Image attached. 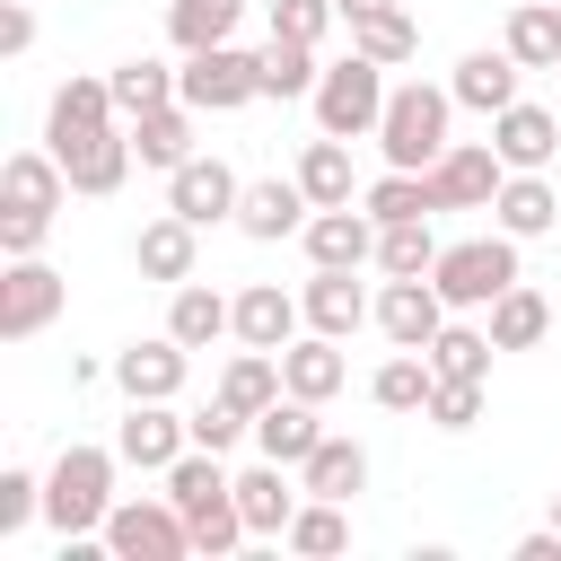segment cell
<instances>
[{"mask_svg":"<svg viewBox=\"0 0 561 561\" xmlns=\"http://www.w3.org/2000/svg\"><path fill=\"white\" fill-rule=\"evenodd\" d=\"M500 44H508L526 70H561V9H552V0H517L508 26H500Z\"/></svg>","mask_w":561,"mask_h":561,"instance_id":"836d02e7","label":"cell"},{"mask_svg":"<svg viewBox=\"0 0 561 561\" xmlns=\"http://www.w3.org/2000/svg\"><path fill=\"white\" fill-rule=\"evenodd\" d=\"M114 123H123L114 79H61V88H53V105H44V149H53V158H70L79 140H96V131H114Z\"/></svg>","mask_w":561,"mask_h":561,"instance_id":"8fae6325","label":"cell"},{"mask_svg":"<svg viewBox=\"0 0 561 561\" xmlns=\"http://www.w3.org/2000/svg\"><path fill=\"white\" fill-rule=\"evenodd\" d=\"M482 394H491L482 377H438V386H430V403H421V421H430V430H447V438H465V430L482 421Z\"/></svg>","mask_w":561,"mask_h":561,"instance_id":"ee69618b","label":"cell"},{"mask_svg":"<svg viewBox=\"0 0 561 561\" xmlns=\"http://www.w3.org/2000/svg\"><path fill=\"white\" fill-rule=\"evenodd\" d=\"M184 447H193V421H184L175 403H131V412H123V430H114V456H123V465H140V473H167Z\"/></svg>","mask_w":561,"mask_h":561,"instance_id":"2e32d148","label":"cell"},{"mask_svg":"<svg viewBox=\"0 0 561 561\" xmlns=\"http://www.w3.org/2000/svg\"><path fill=\"white\" fill-rule=\"evenodd\" d=\"M26 517H44V473H26V465H0V535H18Z\"/></svg>","mask_w":561,"mask_h":561,"instance_id":"bcb514c9","label":"cell"},{"mask_svg":"<svg viewBox=\"0 0 561 561\" xmlns=\"http://www.w3.org/2000/svg\"><path fill=\"white\" fill-rule=\"evenodd\" d=\"M430 386H438L430 351H394V359H377V377H368V403H377V412H421V403H430Z\"/></svg>","mask_w":561,"mask_h":561,"instance_id":"ab89813d","label":"cell"},{"mask_svg":"<svg viewBox=\"0 0 561 561\" xmlns=\"http://www.w3.org/2000/svg\"><path fill=\"white\" fill-rule=\"evenodd\" d=\"M298 245H307V263L359 272V263H377V219H368V202H333V210H316L298 228Z\"/></svg>","mask_w":561,"mask_h":561,"instance_id":"5bb4252c","label":"cell"},{"mask_svg":"<svg viewBox=\"0 0 561 561\" xmlns=\"http://www.w3.org/2000/svg\"><path fill=\"white\" fill-rule=\"evenodd\" d=\"M298 561H333V552H351V500H298V517H289V535H280Z\"/></svg>","mask_w":561,"mask_h":561,"instance_id":"e575fe53","label":"cell"},{"mask_svg":"<svg viewBox=\"0 0 561 561\" xmlns=\"http://www.w3.org/2000/svg\"><path fill=\"white\" fill-rule=\"evenodd\" d=\"M114 447H88V438H70L61 456H53V473H44V517L61 526V535H105V508H114Z\"/></svg>","mask_w":561,"mask_h":561,"instance_id":"7a4b0ae2","label":"cell"},{"mask_svg":"<svg viewBox=\"0 0 561 561\" xmlns=\"http://www.w3.org/2000/svg\"><path fill=\"white\" fill-rule=\"evenodd\" d=\"M421 175H430L438 210H491V202H500V184H508V158H500L491 140H447V158H438V167H421Z\"/></svg>","mask_w":561,"mask_h":561,"instance_id":"9c48e42d","label":"cell"},{"mask_svg":"<svg viewBox=\"0 0 561 561\" xmlns=\"http://www.w3.org/2000/svg\"><path fill=\"white\" fill-rule=\"evenodd\" d=\"M324 403H307V394H280V403H263L254 412V447L272 456V465H307L316 447H324V421H316Z\"/></svg>","mask_w":561,"mask_h":561,"instance_id":"d4e9b609","label":"cell"},{"mask_svg":"<svg viewBox=\"0 0 561 561\" xmlns=\"http://www.w3.org/2000/svg\"><path fill=\"white\" fill-rule=\"evenodd\" d=\"M298 324H307V298H289L280 280L237 289V342H254V351H289V342H298Z\"/></svg>","mask_w":561,"mask_h":561,"instance_id":"cb8c5ba5","label":"cell"},{"mask_svg":"<svg viewBox=\"0 0 561 561\" xmlns=\"http://www.w3.org/2000/svg\"><path fill=\"white\" fill-rule=\"evenodd\" d=\"M359 202H368L377 228H394V219H438V193H430V175H412V167H386L377 184H359Z\"/></svg>","mask_w":561,"mask_h":561,"instance_id":"74e56055","label":"cell"},{"mask_svg":"<svg viewBox=\"0 0 561 561\" xmlns=\"http://www.w3.org/2000/svg\"><path fill=\"white\" fill-rule=\"evenodd\" d=\"M447 123H456V88H430V79H403L386 96V123H377V149L386 167H438L447 158Z\"/></svg>","mask_w":561,"mask_h":561,"instance_id":"3957f363","label":"cell"},{"mask_svg":"<svg viewBox=\"0 0 561 561\" xmlns=\"http://www.w3.org/2000/svg\"><path fill=\"white\" fill-rule=\"evenodd\" d=\"M351 53H368V61L403 70V61L421 53V26H412V9L394 0V9H368V18H351Z\"/></svg>","mask_w":561,"mask_h":561,"instance_id":"d590c367","label":"cell"},{"mask_svg":"<svg viewBox=\"0 0 561 561\" xmlns=\"http://www.w3.org/2000/svg\"><path fill=\"white\" fill-rule=\"evenodd\" d=\"M491 351H500V342H491V324L447 316V324H438V342H430V368H438V377H482V386H491Z\"/></svg>","mask_w":561,"mask_h":561,"instance_id":"60d3db41","label":"cell"},{"mask_svg":"<svg viewBox=\"0 0 561 561\" xmlns=\"http://www.w3.org/2000/svg\"><path fill=\"white\" fill-rule=\"evenodd\" d=\"M61 307H70V280L44 254H9V272H0V342H35Z\"/></svg>","mask_w":561,"mask_h":561,"instance_id":"52a82bcc","label":"cell"},{"mask_svg":"<svg viewBox=\"0 0 561 561\" xmlns=\"http://www.w3.org/2000/svg\"><path fill=\"white\" fill-rule=\"evenodd\" d=\"M219 394H228V403H245V412L280 403V394H289V386H280V351H254V342H237V351H228V368H219Z\"/></svg>","mask_w":561,"mask_h":561,"instance_id":"f35d334b","label":"cell"},{"mask_svg":"<svg viewBox=\"0 0 561 561\" xmlns=\"http://www.w3.org/2000/svg\"><path fill=\"white\" fill-rule=\"evenodd\" d=\"M316 219V202H307V184L298 175H263V184H245V202H237V237H254V245H280V237H298Z\"/></svg>","mask_w":561,"mask_h":561,"instance_id":"4fadbf2b","label":"cell"},{"mask_svg":"<svg viewBox=\"0 0 561 561\" xmlns=\"http://www.w3.org/2000/svg\"><path fill=\"white\" fill-rule=\"evenodd\" d=\"M333 0H272V35H298V44H324L333 35Z\"/></svg>","mask_w":561,"mask_h":561,"instance_id":"7dc6e473","label":"cell"},{"mask_svg":"<svg viewBox=\"0 0 561 561\" xmlns=\"http://www.w3.org/2000/svg\"><path fill=\"white\" fill-rule=\"evenodd\" d=\"M167 500L184 508V526H193V552L202 561H228L254 526H245V508H237V473L210 456V447H184L175 465H167Z\"/></svg>","mask_w":561,"mask_h":561,"instance_id":"6da1fadb","label":"cell"},{"mask_svg":"<svg viewBox=\"0 0 561 561\" xmlns=\"http://www.w3.org/2000/svg\"><path fill=\"white\" fill-rule=\"evenodd\" d=\"M131 263H140V280H193L202 272V228L184 219V210H158V219H140V237H131Z\"/></svg>","mask_w":561,"mask_h":561,"instance_id":"e0dca14e","label":"cell"},{"mask_svg":"<svg viewBox=\"0 0 561 561\" xmlns=\"http://www.w3.org/2000/svg\"><path fill=\"white\" fill-rule=\"evenodd\" d=\"M167 333H175L184 351H210L219 333H237V298H219V289L193 272V280H175V289H167Z\"/></svg>","mask_w":561,"mask_h":561,"instance_id":"603a6c76","label":"cell"},{"mask_svg":"<svg viewBox=\"0 0 561 561\" xmlns=\"http://www.w3.org/2000/svg\"><path fill=\"white\" fill-rule=\"evenodd\" d=\"M237 18H245V0H167V44L175 53L237 44Z\"/></svg>","mask_w":561,"mask_h":561,"instance_id":"d6a6232c","label":"cell"},{"mask_svg":"<svg viewBox=\"0 0 561 561\" xmlns=\"http://www.w3.org/2000/svg\"><path fill=\"white\" fill-rule=\"evenodd\" d=\"M482 324H491V342H500V351H535V342L552 333V298H543L535 280H508V289L482 307Z\"/></svg>","mask_w":561,"mask_h":561,"instance_id":"f1b7e54d","label":"cell"},{"mask_svg":"<svg viewBox=\"0 0 561 561\" xmlns=\"http://www.w3.org/2000/svg\"><path fill=\"white\" fill-rule=\"evenodd\" d=\"M298 298H307V333H333V342H351L359 324H377V298L359 289V272H333V263H316Z\"/></svg>","mask_w":561,"mask_h":561,"instance_id":"ac0fdd59","label":"cell"},{"mask_svg":"<svg viewBox=\"0 0 561 561\" xmlns=\"http://www.w3.org/2000/svg\"><path fill=\"white\" fill-rule=\"evenodd\" d=\"M254 79H263V96H316L324 61H316V44H298V35H272V44L254 53Z\"/></svg>","mask_w":561,"mask_h":561,"instance_id":"8d00e7d4","label":"cell"},{"mask_svg":"<svg viewBox=\"0 0 561 561\" xmlns=\"http://www.w3.org/2000/svg\"><path fill=\"white\" fill-rule=\"evenodd\" d=\"M184 421H193V447H210V456H228L237 438H254V412H245V403H228L219 386H210V403H193Z\"/></svg>","mask_w":561,"mask_h":561,"instance_id":"f6af8a7d","label":"cell"},{"mask_svg":"<svg viewBox=\"0 0 561 561\" xmlns=\"http://www.w3.org/2000/svg\"><path fill=\"white\" fill-rule=\"evenodd\" d=\"M430 280H438V298H447L456 316H482L508 280H526V272H517V237H508V228H491V237H456V245H438Z\"/></svg>","mask_w":561,"mask_h":561,"instance_id":"5b68a950","label":"cell"},{"mask_svg":"<svg viewBox=\"0 0 561 561\" xmlns=\"http://www.w3.org/2000/svg\"><path fill=\"white\" fill-rule=\"evenodd\" d=\"M517 561H561V526H535V535H517Z\"/></svg>","mask_w":561,"mask_h":561,"instance_id":"f907efd6","label":"cell"},{"mask_svg":"<svg viewBox=\"0 0 561 561\" xmlns=\"http://www.w3.org/2000/svg\"><path fill=\"white\" fill-rule=\"evenodd\" d=\"M333 9H342V26H351V18H368V9H394V0H333Z\"/></svg>","mask_w":561,"mask_h":561,"instance_id":"816d5d0a","label":"cell"},{"mask_svg":"<svg viewBox=\"0 0 561 561\" xmlns=\"http://www.w3.org/2000/svg\"><path fill=\"white\" fill-rule=\"evenodd\" d=\"M517 79H526V61H517L508 44H473V53L447 70L456 105H473V114H500V105H517Z\"/></svg>","mask_w":561,"mask_h":561,"instance_id":"44dd1931","label":"cell"},{"mask_svg":"<svg viewBox=\"0 0 561 561\" xmlns=\"http://www.w3.org/2000/svg\"><path fill=\"white\" fill-rule=\"evenodd\" d=\"M0 202H9V210H26V219H53V210L70 202L61 158H53V149H18V158L0 167Z\"/></svg>","mask_w":561,"mask_h":561,"instance_id":"484cf974","label":"cell"},{"mask_svg":"<svg viewBox=\"0 0 561 561\" xmlns=\"http://www.w3.org/2000/svg\"><path fill=\"white\" fill-rule=\"evenodd\" d=\"M193 123H202V114H193L184 96H175V105H158V114H140V123H131V149H140V167L175 175V167L193 158Z\"/></svg>","mask_w":561,"mask_h":561,"instance_id":"1f68e13d","label":"cell"},{"mask_svg":"<svg viewBox=\"0 0 561 561\" xmlns=\"http://www.w3.org/2000/svg\"><path fill=\"white\" fill-rule=\"evenodd\" d=\"M131 167H140V149H131V123H114V131H96V140H79V149L61 158L70 193H88V202L123 193V175H131Z\"/></svg>","mask_w":561,"mask_h":561,"instance_id":"7402d4cb","label":"cell"},{"mask_svg":"<svg viewBox=\"0 0 561 561\" xmlns=\"http://www.w3.org/2000/svg\"><path fill=\"white\" fill-rule=\"evenodd\" d=\"M289 473H298V465H272V456L237 473V508H245V526H254L263 543H280L289 517H298V500H307V482H289Z\"/></svg>","mask_w":561,"mask_h":561,"instance_id":"d6986e66","label":"cell"},{"mask_svg":"<svg viewBox=\"0 0 561 561\" xmlns=\"http://www.w3.org/2000/svg\"><path fill=\"white\" fill-rule=\"evenodd\" d=\"M35 44V9L26 0H0V53H26Z\"/></svg>","mask_w":561,"mask_h":561,"instance_id":"681fc988","label":"cell"},{"mask_svg":"<svg viewBox=\"0 0 561 561\" xmlns=\"http://www.w3.org/2000/svg\"><path fill=\"white\" fill-rule=\"evenodd\" d=\"M447 316H456V307L438 298V280H386V289H377V333H386L394 351H430Z\"/></svg>","mask_w":561,"mask_h":561,"instance_id":"9a60e30c","label":"cell"},{"mask_svg":"<svg viewBox=\"0 0 561 561\" xmlns=\"http://www.w3.org/2000/svg\"><path fill=\"white\" fill-rule=\"evenodd\" d=\"M237 202H245V184H237V167L228 158H184L175 175H167V210H184L193 228H219V219H237Z\"/></svg>","mask_w":561,"mask_h":561,"instance_id":"7c38bea8","label":"cell"},{"mask_svg":"<svg viewBox=\"0 0 561 561\" xmlns=\"http://www.w3.org/2000/svg\"><path fill=\"white\" fill-rule=\"evenodd\" d=\"M175 96H184L193 114H237V105H254V96H263V79H254V53H237V44L184 53V70H175Z\"/></svg>","mask_w":561,"mask_h":561,"instance_id":"ba28073f","label":"cell"},{"mask_svg":"<svg viewBox=\"0 0 561 561\" xmlns=\"http://www.w3.org/2000/svg\"><path fill=\"white\" fill-rule=\"evenodd\" d=\"M491 149L508 158V175H526V167H552V158H561V114L517 96V105H500V114H491Z\"/></svg>","mask_w":561,"mask_h":561,"instance_id":"ffe728a7","label":"cell"},{"mask_svg":"<svg viewBox=\"0 0 561 561\" xmlns=\"http://www.w3.org/2000/svg\"><path fill=\"white\" fill-rule=\"evenodd\" d=\"M430 263H438L430 219H394V228H377V272H386V280H430Z\"/></svg>","mask_w":561,"mask_h":561,"instance_id":"7bdbcfd3","label":"cell"},{"mask_svg":"<svg viewBox=\"0 0 561 561\" xmlns=\"http://www.w3.org/2000/svg\"><path fill=\"white\" fill-rule=\"evenodd\" d=\"M280 386H289V394H307V403H333V394L351 386L342 342H333V333H298V342L280 351Z\"/></svg>","mask_w":561,"mask_h":561,"instance_id":"4316f807","label":"cell"},{"mask_svg":"<svg viewBox=\"0 0 561 561\" xmlns=\"http://www.w3.org/2000/svg\"><path fill=\"white\" fill-rule=\"evenodd\" d=\"M552 526H561V491H552Z\"/></svg>","mask_w":561,"mask_h":561,"instance_id":"f5cc1de1","label":"cell"},{"mask_svg":"<svg viewBox=\"0 0 561 561\" xmlns=\"http://www.w3.org/2000/svg\"><path fill=\"white\" fill-rule=\"evenodd\" d=\"M105 79H114V105H123V123H140V114L175 105V70H167V61H149V53H140V61H114Z\"/></svg>","mask_w":561,"mask_h":561,"instance_id":"b9f144b4","label":"cell"},{"mask_svg":"<svg viewBox=\"0 0 561 561\" xmlns=\"http://www.w3.org/2000/svg\"><path fill=\"white\" fill-rule=\"evenodd\" d=\"M491 228H508L517 245H526V237H543V228H561V193H552V175H543V167L508 175V184H500V202H491Z\"/></svg>","mask_w":561,"mask_h":561,"instance_id":"83f0119b","label":"cell"},{"mask_svg":"<svg viewBox=\"0 0 561 561\" xmlns=\"http://www.w3.org/2000/svg\"><path fill=\"white\" fill-rule=\"evenodd\" d=\"M105 543H114V561H193V526H184V508L167 491L158 500H114Z\"/></svg>","mask_w":561,"mask_h":561,"instance_id":"8992f818","label":"cell"},{"mask_svg":"<svg viewBox=\"0 0 561 561\" xmlns=\"http://www.w3.org/2000/svg\"><path fill=\"white\" fill-rule=\"evenodd\" d=\"M298 184H307V202L316 210H333V202H359V175H351V140H333V131H316L307 149H298V167H289Z\"/></svg>","mask_w":561,"mask_h":561,"instance_id":"f546056e","label":"cell"},{"mask_svg":"<svg viewBox=\"0 0 561 561\" xmlns=\"http://www.w3.org/2000/svg\"><path fill=\"white\" fill-rule=\"evenodd\" d=\"M298 482H307V500H359V491H368V447L324 430V447L298 465Z\"/></svg>","mask_w":561,"mask_h":561,"instance_id":"4dcf8cb0","label":"cell"},{"mask_svg":"<svg viewBox=\"0 0 561 561\" xmlns=\"http://www.w3.org/2000/svg\"><path fill=\"white\" fill-rule=\"evenodd\" d=\"M386 61H368V53H342V61H324V79H316V131H333V140H377V123H386Z\"/></svg>","mask_w":561,"mask_h":561,"instance_id":"277c9868","label":"cell"},{"mask_svg":"<svg viewBox=\"0 0 561 561\" xmlns=\"http://www.w3.org/2000/svg\"><path fill=\"white\" fill-rule=\"evenodd\" d=\"M44 228H53V219H26V210H0V254H44Z\"/></svg>","mask_w":561,"mask_h":561,"instance_id":"c3c4849f","label":"cell"},{"mask_svg":"<svg viewBox=\"0 0 561 561\" xmlns=\"http://www.w3.org/2000/svg\"><path fill=\"white\" fill-rule=\"evenodd\" d=\"M184 377H193V351H184L175 333H140V342L114 351V386H123V403H175Z\"/></svg>","mask_w":561,"mask_h":561,"instance_id":"30bf717a","label":"cell"}]
</instances>
